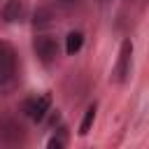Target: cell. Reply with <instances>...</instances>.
Segmentation results:
<instances>
[{
	"label": "cell",
	"mask_w": 149,
	"mask_h": 149,
	"mask_svg": "<svg viewBox=\"0 0 149 149\" xmlns=\"http://www.w3.org/2000/svg\"><path fill=\"white\" fill-rule=\"evenodd\" d=\"M79 2L81 0H54V5L61 9H74V7H79Z\"/></svg>",
	"instance_id": "cell-10"
},
{
	"label": "cell",
	"mask_w": 149,
	"mask_h": 149,
	"mask_svg": "<svg viewBox=\"0 0 149 149\" xmlns=\"http://www.w3.org/2000/svg\"><path fill=\"white\" fill-rule=\"evenodd\" d=\"M16 79V51L9 42L0 40V88Z\"/></svg>",
	"instance_id": "cell-2"
},
{
	"label": "cell",
	"mask_w": 149,
	"mask_h": 149,
	"mask_svg": "<svg viewBox=\"0 0 149 149\" xmlns=\"http://www.w3.org/2000/svg\"><path fill=\"white\" fill-rule=\"evenodd\" d=\"M130 65H133V42L130 40H123L121 42V49H119V58H116L114 72H112V79L116 84H126L128 77H130Z\"/></svg>",
	"instance_id": "cell-3"
},
{
	"label": "cell",
	"mask_w": 149,
	"mask_h": 149,
	"mask_svg": "<svg viewBox=\"0 0 149 149\" xmlns=\"http://www.w3.org/2000/svg\"><path fill=\"white\" fill-rule=\"evenodd\" d=\"M23 109L33 121H42L47 116V112H51V93H42L37 98H28Z\"/></svg>",
	"instance_id": "cell-5"
},
{
	"label": "cell",
	"mask_w": 149,
	"mask_h": 149,
	"mask_svg": "<svg viewBox=\"0 0 149 149\" xmlns=\"http://www.w3.org/2000/svg\"><path fill=\"white\" fill-rule=\"evenodd\" d=\"M23 142H26V128L12 116H0V147L19 149Z\"/></svg>",
	"instance_id": "cell-1"
},
{
	"label": "cell",
	"mask_w": 149,
	"mask_h": 149,
	"mask_svg": "<svg viewBox=\"0 0 149 149\" xmlns=\"http://www.w3.org/2000/svg\"><path fill=\"white\" fill-rule=\"evenodd\" d=\"M2 19L7 23H14V21H21L23 19V2L21 0H7L2 5Z\"/></svg>",
	"instance_id": "cell-6"
},
{
	"label": "cell",
	"mask_w": 149,
	"mask_h": 149,
	"mask_svg": "<svg viewBox=\"0 0 149 149\" xmlns=\"http://www.w3.org/2000/svg\"><path fill=\"white\" fill-rule=\"evenodd\" d=\"M81 44H84V35H81L79 30L68 33V37H65V51H68L70 56H74V54L81 49Z\"/></svg>",
	"instance_id": "cell-7"
},
{
	"label": "cell",
	"mask_w": 149,
	"mask_h": 149,
	"mask_svg": "<svg viewBox=\"0 0 149 149\" xmlns=\"http://www.w3.org/2000/svg\"><path fill=\"white\" fill-rule=\"evenodd\" d=\"M33 49H35L37 58H40L44 65H49V63L56 61V56H58V44H56V40H54L51 35H37L35 42H33Z\"/></svg>",
	"instance_id": "cell-4"
},
{
	"label": "cell",
	"mask_w": 149,
	"mask_h": 149,
	"mask_svg": "<svg viewBox=\"0 0 149 149\" xmlns=\"http://www.w3.org/2000/svg\"><path fill=\"white\" fill-rule=\"evenodd\" d=\"M65 128H61V133L58 135H54L49 142H47V149H63L65 147V133H63Z\"/></svg>",
	"instance_id": "cell-9"
},
{
	"label": "cell",
	"mask_w": 149,
	"mask_h": 149,
	"mask_svg": "<svg viewBox=\"0 0 149 149\" xmlns=\"http://www.w3.org/2000/svg\"><path fill=\"white\" fill-rule=\"evenodd\" d=\"M49 23V12L47 9H37L35 12V26H44Z\"/></svg>",
	"instance_id": "cell-11"
},
{
	"label": "cell",
	"mask_w": 149,
	"mask_h": 149,
	"mask_svg": "<svg viewBox=\"0 0 149 149\" xmlns=\"http://www.w3.org/2000/svg\"><path fill=\"white\" fill-rule=\"evenodd\" d=\"M93 121H95V105H91V107L84 112V119H81V123H79V135H88Z\"/></svg>",
	"instance_id": "cell-8"
}]
</instances>
